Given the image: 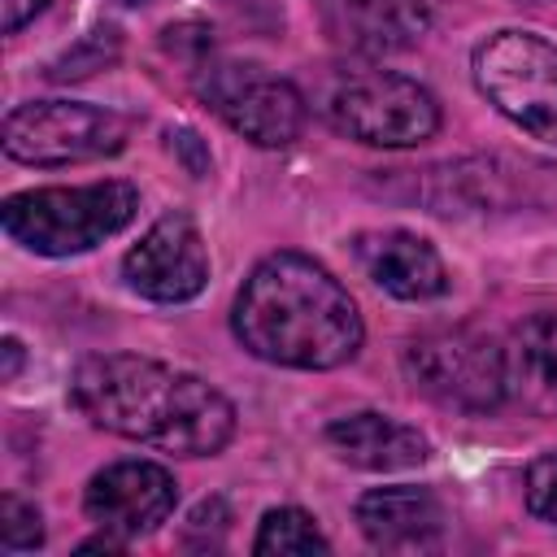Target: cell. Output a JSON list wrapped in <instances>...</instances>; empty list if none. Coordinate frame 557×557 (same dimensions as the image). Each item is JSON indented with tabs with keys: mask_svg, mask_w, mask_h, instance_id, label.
<instances>
[{
	"mask_svg": "<svg viewBox=\"0 0 557 557\" xmlns=\"http://www.w3.org/2000/svg\"><path fill=\"white\" fill-rule=\"evenodd\" d=\"M70 400L91 426L174 457H218L235 440V405L209 379L135 352L83 357Z\"/></svg>",
	"mask_w": 557,
	"mask_h": 557,
	"instance_id": "6da1fadb",
	"label": "cell"
},
{
	"mask_svg": "<svg viewBox=\"0 0 557 557\" xmlns=\"http://www.w3.org/2000/svg\"><path fill=\"white\" fill-rule=\"evenodd\" d=\"M235 339L287 370H335L361 352L366 326L348 287L305 252L261 257L231 309Z\"/></svg>",
	"mask_w": 557,
	"mask_h": 557,
	"instance_id": "7a4b0ae2",
	"label": "cell"
},
{
	"mask_svg": "<svg viewBox=\"0 0 557 557\" xmlns=\"http://www.w3.org/2000/svg\"><path fill=\"white\" fill-rule=\"evenodd\" d=\"M313 109L331 131L370 148H418L440 131V100L418 78L379 65L326 70Z\"/></svg>",
	"mask_w": 557,
	"mask_h": 557,
	"instance_id": "3957f363",
	"label": "cell"
},
{
	"mask_svg": "<svg viewBox=\"0 0 557 557\" xmlns=\"http://www.w3.org/2000/svg\"><path fill=\"white\" fill-rule=\"evenodd\" d=\"M135 209L139 191L126 178H100L83 187H30L4 196L0 226L26 252L74 257L131 226Z\"/></svg>",
	"mask_w": 557,
	"mask_h": 557,
	"instance_id": "277c9868",
	"label": "cell"
},
{
	"mask_svg": "<svg viewBox=\"0 0 557 557\" xmlns=\"http://www.w3.org/2000/svg\"><path fill=\"white\" fill-rule=\"evenodd\" d=\"M409 383L444 409L496 413L509 400L505 387V339L479 326H435L405 344Z\"/></svg>",
	"mask_w": 557,
	"mask_h": 557,
	"instance_id": "5b68a950",
	"label": "cell"
},
{
	"mask_svg": "<svg viewBox=\"0 0 557 557\" xmlns=\"http://www.w3.org/2000/svg\"><path fill=\"white\" fill-rule=\"evenodd\" d=\"M474 87L518 131L557 144V48L535 30H496L470 52Z\"/></svg>",
	"mask_w": 557,
	"mask_h": 557,
	"instance_id": "8992f818",
	"label": "cell"
},
{
	"mask_svg": "<svg viewBox=\"0 0 557 557\" xmlns=\"http://www.w3.org/2000/svg\"><path fill=\"white\" fill-rule=\"evenodd\" d=\"M196 96L205 109H213L235 135H244L257 148H287L305 131L309 100L292 78L270 74L257 61L235 57H200L191 70Z\"/></svg>",
	"mask_w": 557,
	"mask_h": 557,
	"instance_id": "52a82bcc",
	"label": "cell"
},
{
	"mask_svg": "<svg viewBox=\"0 0 557 557\" xmlns=\"http://www.w3.org/2000/svg\"><path fill=\"white\" fill-rule=\"evenodd\" d=\"M431 213H518L553 205L557 170L513 157H470L426 170H396Z\"/></svg>",
	"mask_w": 557,
	"mask_h": 557,
	"instance_id": "ba28073f",
	"label": "cell"
},
{
	"mask_svg": "<svg viewBox=\"0 0 557 557\" xmlns=\"http://www.w3.org/2000/svg\"><path fill=\"white\" fill-rule=\"evenodd\" d=\"M126 135L131 122L122 113L83 100H26L0 126L4 157L39 170L113 157L126 148Z\"/></svg>",
	"mask_w": 557,
	"mask_h": 557,
	"instance_id": "9c48e42d",
	"label": "cell"
},
{
	"mask_svg": "<svg viewBox=\"0 0 557 557\" xmlns=\"http://www.w3.org/2000/svg\"><path fill=\"white\" fill-rule=\"evenodd\" d=\"M122 278L131 292L157 305H183L200 296L209 283V248L200 226L178 209L157 218L122 257Z\"/></svg>",
	"mask_w": 557,
	"mask_h": 557,
	"instance_id": "30bf717a",
	"label": "cell"
},
{
	"mask_svg": "<svg viewBox=\"0 0 557 557\" xmlns=\"http://www.w3.org/2000/svg\"><path fill=\"white\" fill-rule=\"evenodd\" d=\"M178 505V483L157 461H113L87 479L83 513L122 540H139L157 531Z\"/></svg>",
	"mask_w": 557,
	"mask_h": 557,
	"instance_id": "8fae6325",
	"label": "cell"
},
{
	"mask_svg": "<svg viewBox=\"0 0 557 557\" xmlns=\"http://www.w3.org/2000/svg\"><path fill=\"white\" fill-rule=\"evenodd\" d=\"M357 531L379 553H435L448 535V509L431 487L396 483V487H370L357 509Z\"/></svg>",
	"mask_w": 557,
	"mask_h": 557,
	"instance_id": "7c38bea8",
	"label": "cell"
},
{
	"mask_svg": "<svg viewBox=\"0 0 557 557\" xmlns=\"http://www.w3.org/2000/svg\"><path fill=\"white\" fill-rule=\"evenodd\" d=\"M352 257L366 270L374 287H383L396 300H435L448 292L444 257L431 239L405 226H379L352 235Z\"/></svg>",
	"mask_w": 557,
	"mask_h": 557,
	"instance_id": "4fadbf2b",
	"label": "cell"
},
{
	"mask_svg": "<svg viewBox=\"0 0 557 557\" xmlns=\"http://www.w3.org/2000/svg\"><path fill=\"white\" fill-rule=\"evenodd\" d=\"M335 48L383 57L418 44L431 26V0H313Z\"/></svg>",
	"mask_w": 557,
	"mask_h": 557,
	"instance_id": "5bb4252c",
	"label": "cell"
},
{
	"mask_svg": "<svg viewBox=\"0 0 557 557\" xmlns=\"http://www.w3.org/2000/svg\"><path fill=\"white\" fill-rule=\"evenodd\" d=\"M326 448L344 461V466H357V470H374V474H392V470H413L431 457V440L409 426V422H396L379 409H357V413H344L335 418L326 431H322Z\"/></svg>",
	"mask_w": 557,
	"mask_h": 557,
	"instance_id": "9a60e30c",
	"label": "cell"
},
{
	"mask_svg": "<svg viewBox=\"0 0 557 557\" xmlns=\"http://www.w3.org/2000/svg\"><path fill=\"white\" fill-rule=\"evenodd\" d=\"M505 387L527 413L557 418V313H531L509 331Z\"/></svg>",
	"mask_w": 557,
	"mask_h": 557,
	"instance_id": "2e32d148",
	"label": "cell"
},
{
	"mask_svg": "<svg viewBox=\"0 0 557 557\" xmlns=\"http://www.w3.org/2000/svg\"><path fill=\"white\" fill-rule=\"evenodd\" d=\"M257 557H283V553H331V540L318 531L313 513L296 509V505H278L265 509L257 540H252Z\"/></svg>",
	"mask_w": 557,
	"mask_h": 557,
	"instance_id": "e0dca14e",
	"label": "cell"
},
{
	"mask_svg": "<svg viewBox=\"0 0 557 557\" xmlns=\"http://www.w3.org/2000/svg\"><path fill=\"white\" fill-rule=\"evenodd\" d=\"M117 52H122V35H117V26H96V30H87L74 48H65V52L52 61L48 78H52V83L87 78V74H96V70L113 65V61H117Z\"/></svg>",
	"mask_w": 557,
	"mask_h": 557,
	"instance_id": "ac0fdd59",
	"label": "cell"
},
{
	"mask_svg": "<svg viewBox=\"0 0 557 557\" xmlns=\"http://www.w3.org/2000/svg\"><path fill=\"white\" fill-rule=\"evenodd\" d=\"M44 544V518L30 500H22L17 492L0 496V548L4 553H26Z\"/></svg>",
	"mask_w": 557,
	"mask_h": 557,
	"instance_id": "d6986e66",
	"label": "cell"
},
{
	"mask_svg": "<svg viewBox=\"0 0 557 557\" xmlns=\"http://www.w3.org/2000/svg\"><path fill=\"white\" fill-rule=\"evenodd\" d=\"M527 509L557 527V453H544L527 466Z\"/></svg>",
	"mask_w": 557,
	"mask_h": 557,
	"instance_id": "ffe728a7",
	"label": "cell"
},
{
	"mask_svg": "<svg viewBox=\"0 0 557 557\" xmlns=\"http://www.w3.org/2000/svg\"><path fill=\"white\" fill-rule=\"evenodd\" d=\"M170 148L178 152V161L187 165V174H191V178H205V174H209L213 157H209V144H205L196 131H187V126L170 131Z\"/></svg>",
	"mask_w": 557,
	"mask_h": 557,
	"instance_id": "44dd1931",
	"label": "cell"
},
{
	"mask_svg": "<svg viewBox=\"0 0 557 557\" xmlns=\"http://www.w3.org/2000/svg\"><path fill=\"white\" fill-rule=\"evenodd\" d=\"M48 9V0H0V30L17 35L26 22H35Z\"/></svg>",
	"mask_w": 557,
	"mask_h": 557,
	"instance_id": "7402d4cb",
	"label": "cell"
},
{
	"mask_svg": "<svg viewBox=\"0 0 557 557\" xmlns=\"http://www.w3.org/2000/svg\"><path fill=\"white\" fill-rule=\"evenodd\" d=\"M0 352H4L0 379H4V383H13V379H17V370H22V344H17L13 335H4V339H0Z\"/></svg>",
	"mask_w": 557,
	"mask_h": 557,
	"instance_id": "603a6c76",
	"label": "cell"
}]
</instances>
